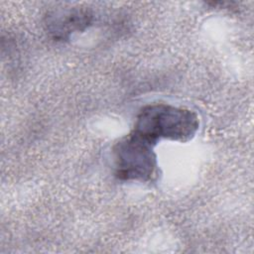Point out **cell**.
<instances>
[{"instance_id":"obj_3","label":"cell","mask_w":254,"mask_h":254,"mask_svg":"<svg viewBox=\"0 0 254 254\" xmlns=\"http://www.w3.org/2000/svg\"><path fill=\"white\" fill-rule=\"evenodd\" d=\"M94 22V13L86 7L59 8L49 12L45 26L50 37L57 42H64L78 32L88 29Z\"/></svg>"},{"instance_id":"obj_2","label":"cell","mask_w":254,"mask_h":254,"mask_svg":"<svg viewBox=\"0 0 254 254\" xmlns=\"http://www.w3.org/2000/svg\"><path fill=\"white\" fill-rule=\"evenodd\" d=\"M153 143L131 132L112 148L115 175L122 181L154 182L158 177V161Z\"/></svg>"},{"instance_id":"obj_1","label":"cell","mask_w":254,"mask_h":254,"mask_svg":"<svg viewBox=\"0 0 254 254\" xmlns=\"http://www.w3.org/2000/svg\"><path fill=\"white\" fill-rule=\"evenodd\" d=\"M199 119L193 111L166 103L144 106L138 113L132 132L153 144L160 139L188 142L196 134Z\"/></svg>"}]
</instances>
